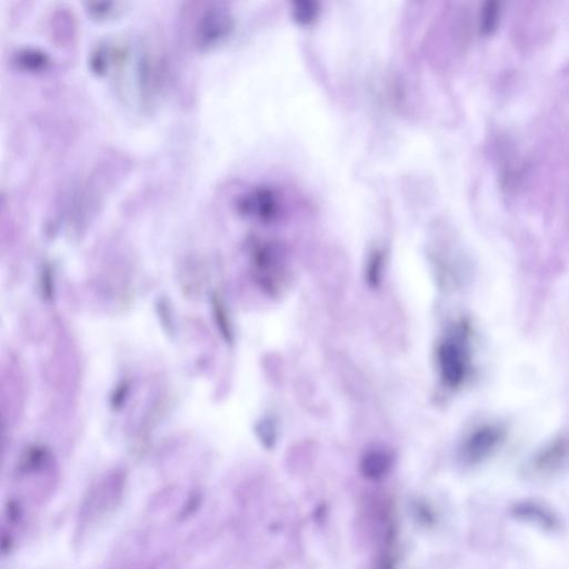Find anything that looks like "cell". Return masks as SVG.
<instances>
[{
    "mask_svg": "<svg viewBox=\"0 0 569 569\" xmlns=\"http://www.w3.org/2000/svg\"><path fill=\"white\" fill-rule=\"evenodd\" d=\"M232 16L223 7H212L201 15L195 31L196 42L198 45L210 46L221 40L232 28Z\"/></svg>",
    "mask_w": 569,
    "mask_h": 569,
    "instance_id": "obj_4",
    "label": "cell"
},
{
    "mask_svg": "<svg viewBox=\"0 0 569 569\" xmlns=\"http://www.w3.org/2000/svg\"><path fill=\"white\" fill-rule=\"evenodd\" d=\"M382 269H384V254L380 250H375L369 257L367 267H366V279L371 286L376 287L382 280Z\"/></svg>",
    "mask_w": 569,
    "mask_h": 569,
    "instance_id": "obj_7",
    "label": "cell"
},
{
    "mask_svg": "<svg viewBox=\"0 0 569 569\" xmlns=\"http://www.w3.org/2000/svg\"><path fill=\"white\" fill-rule=\"evenodd\" d=\"M393 457L385 450H371L360 459V473L371 480L382 479L393 468Z\"/></svg>",
    "mask_w": 569,
    "mask_h": 569,
    "instance_id": "obj_5",
    "label": "cell"
},
{
    "mask_svg": "<svg viewBox=\"0 0 569 569\" xmlns=\"http://www.w3.org/2000/svg\"><path fill=\"white\" fill-rule=\"evenodd\" d=\"M498 5L496 3H487L483 7L480 15V28L484 34H491L496 28L497 18L500 15Z\"/></svg>",
    "mask_w": 569,
    "mask_h": 569,
    "instance_id": "obj_8",
    "label": "cell"
},
{
    "mask_svg": "<svg viewBox=\"0 0 569 569\" xmlns=\"http://www.w3.org/2000/svg\"><path fill=\"white\" fill-rule=\"evenodd\" d=\"M565 452H566V443L563 441H556L541 452V455L537 459V466L543 469L554 466L558 461L563 459Z\"/></svg>",
    "mask_w": 569,
    "mask_h": 569,
    "instance_id": "obj_6",
    "label": "cell"
},
{
    "mask_svg": "<svg viewBox=\"0 0 569 569\" xmlns=\"http://www.w3.org/2000/svg\"><path fill=\"white\" fill-rule=\"evenodd\" d=\"M238 210L244 215L262 221H273L284 210L282 196L271 187H256L240 197Z\"/></svg>",
    "mask_w": 569,
    "mask_h": 569,
    "instance_id": "obj_2",
    "label": "cell"
},
{
    "mask_svg": "<svg viewBox=\"0 0 569 569\" xmlns=\"http://www.w3.org/2000/svg\"><path fill=\"white\" fill-rule=\"evenodd\" d=\"M468 330L464 324L452 327L437 347V366L446 387L458 388L466 380L470 365Z\"/></svg>",
    "mask_w": 569,
    "mask_h": 569,
    "instance_id": "obj_1",
    "label": "cell"
},
{
    "mask_svg": "<svg viewBox=\"0 0 569 569\" xmlns=\"http://www.w3.org/2000/svg\"><path fill=\"white\" fill-rule=\"evenodd\" d=\"M294 16L300 23L308 24L313 22L319 14L317 3L310 1H297L294 6Z\"/></svg>",
    "mask_w": 569,
    "mask_h": 569,
    "instance_id": "obj_9",
    "label": "cell"
},
{
    "mask_svg": "<svg viewBox=\"0 0 569 569\" xmlns=\"http://www.w3.org/2000/svg\"><path fill=\"white\" fill-rule=\"evenodd\" d=\"M504 439V430L496 425H485L475 430L464 441L461 455L469 463H477L491 455Z\"/></svg>",
    "mask_w": 569,
    "mask_h": 569,
    "instance_id": "obj_3",
    "label": "cell"
}]
</instances>
